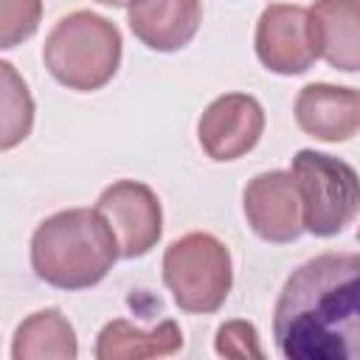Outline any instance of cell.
<instances>
[{
	"mask_svg": "<svg viewBox=\"0 0 360 360\" xmlns=\"http://www.w3.org/2000/svg\"><path fill=\"white\" fill-rule=\"evenodd\" d=\"M273 338L290 360H360V253H321L292 270Z\"/></svg>",
	"mask_w": 360,
	"mask_h": 360,
	"instance_id": "1",
	"label": "cell"
},
{
	"mask_svg": "<svg viewBox=\"0 0 360 360\" xmlns=\"http://www.w3.org/2000/svg\"><path fill=\"white\" fill-rule=\"evenodd\" d=\"M118 256V242L96 208L59 211L39 222L31 236L34 273L59 290L98 284Z\"/></svg>",
	"mask_w": 360,
	"mask_h": 360,
	"instance_id": "2",
	"label": "cell"
},
{
	"mask_svg": "<svg viewBox=\"0 0 360 360\" xmlns=\"http://www.w3.org/2000/svg\"><path fill=\"white\" fill-rule=\"evenodd\" d=\"M42 59L59 84L82 93L98 90L118 70L121 34L101 14L73 11L48 34Z\"/></svg>",
	"mask_w": 360,
	"mask_h": 360,
	"instance_id": "3",
	"label": "cell"
},
{
	"mask_svg": "<svg viewBox=\"0 0 360 360\" xmlns=\"http://www.w3.org/2000/svg\"><path fill=\"white\" fill-rule=\"evenodd\" d=\"M290 174L298 186L304 231L315 236H335L357 217L360 177L340 158L301 149L292 158Z\"/></svg>",
	"mask_w": 360,
	"mask_h": 360,
	"instance_id": "4",
	"label": "cell"
},
{
	"mask_svg": "<svg viewBox=\"0 0 360 360\" xmlns=\"http://www.w3.org/2000/svg\"><path fill=\"white\" fill-rule=\"evenodd\" d=\"M163 281L186 312H217L233 281L231 253L211 233H186L166 248Z\"/></svg>",
	"mask_w": 360,
	"mask_h": 360,
	"instance_id": "5",
	"label": "cell"
},
{
	"mask_svg": "<svg viewBox=\"0 0 360 360\" xmlns=\"http://www.w3.org/2000/svg\"><path fill=\"white\" fill-rule=\"evenodd\" d=\"M96 211L110 225L118 253L124 259H135L149 253L163 231V214L155 191L135 180H118L101 191Z\"/></svg>",
	"mask_w": 360,
	"mask_h": 360,
	"instance_id": "6",
	"label": "cell"
},
{
	"mask_svg": "<svg viewBox=\"0 0 360 360\" xmlns=\"http://www.w3.org/2000/svg\"><path fill=\"white\" fill-rule=\"evenodd\" d=\"M256 53L273 73H304L321 56L309 8L287 3L267 6L256 25Z\"/></svg>",
	"mask_w": 360,
	"mask_h": 360,
	"instance_id": "7",
	"label": "cell"
},
{
	"mask_svg": "<svg viewBox=\"0 0 360 360\" xmlns=\"http://www.w3.org/2000/svg\"><path fill=\"white\" fill-rule=\"evenodd\" d=\"M264 129V112L253 96L228 93L214 98L200 118V143L211 160H236L248 155Z\"/></svg>",
	"mask_w": 360,
	"mask_h": 360,
	"instance_id": "8",
	"label": "cell"
},
{
	"mask_svg": "<svg viewBox=\"0 0 360 360\" xmlns=\"http://www.w3.org/2000/svg\"><path fill=\"white\" fill-rule=\"evenodd\" d=\"M245 217L264 242L284 245L298 239L304 231V211L292 174L264 172L253 177L245 188Z\"/></svg>",
	"mask_w": 360,
	"mask_h": 360,
	"instance_id": "9",
	"label": "cell"
},
{
	"mask_svg": "<svg viewBox=\"0 0 360 360\" xmlns=\"http://www.w3.org/2000/svg\"><path fill=\"white\" fill-rule=\"evenodd\" d=\"M295 121L318 141H349L360 132V90L307 84L295 98Z\"/></svg>",
	"mask_w": 360,
	"mask_h": 360,
	"instance_id": "10",
	"label": "cell"
},
{
	"mask_svg": "<svg viewBox=\"0 0 360 360\" xmlns=\"http://www.w3.org/2000/svg\"><path fill=\"white\" fill-rule=\"evenodd\" d=\"M202 20L200 0H132L129 28L152 51L186 48Z\"/></svg>",
	"mask_w": 360,
	"mask_h": 360,
	"instance_id": "11",
	"label": "cell"
},
{
	"mask_svg": "<svg viewBox=\"0 0 360 360\" xmlns=\"http://www.w3.org/2000/svg\"><path fill=\"white\" fill-rule=\"evenodd\" d=\"M309 14L318 53L338 70H360V0H315Z\"/></svg>",
	"mask_w": 360,
	"mask_h": 360,
	"instance_id": "12",
	"label": "cell"
},
{
	"mask_svg": "<svg viewBox=\"0 0 360 360\" xmlns=\"http://www.w3.org/2000/svg\"><path fill=\"white\" fill-rule=\"evenodd\" d=\"M183 346V332L174 321H163L155 329L143 332L127 321H110L96 346L98 360H138V357H158L174 354Z\"/></svg>",
	"mask_w": 360,
	"mask_h": 360,
	"instance_id": "13",
	"label": "cell"
},
{
	"mask_svg": "<svg viewBox=\"0 0 360 360\" xmlns=\"http://www.w3.org/2000/svg\"><path fill=\"white\" fill-rule=\"evenodd\" d=\"M76 335L73 326L62 318L59 309H42L25 318L14 335L11 354L14 360L31 357H76Z\"/></svg>",
	"mask_w": 360,
	"mask_h": 360,
	"instance_id": "14",
	"label": "cell"
},
{
	"mask_svg": "<svg viewBox=\"0 0 360 360\" xmlns=\"http://www.w3.org/2000/svg\"><path fill=\"white\" fill-rule=\"evenodd\" d=\"M3 76V115H0V149L17 146L34 124V101L25 82L14 73L8 62L0 65Z\"/></svg>",
	"mask_w": 360,
	"mask_h": 360,
	"instance_id": "15",
	"label": "cell"
},
{
	"mask_svg": "<svg viewBox=\"0 0 360 360\" xmlns=\"http://www.w3.org/2000/svg\"><path fill=\"white\" fill-rule=\"evenodd\" d=\"M42 17L39 0H0V45L14 48L28 39Z\"/></svg>",
	"mask_w": 360,
	"mask_h": 360,
	"instance_id": "16",
	"label": "cell"
},
{
	"mask_svg": "<svg viewBox=\"0 0 360 360\" xmlns=\"http://www.w3.org/2000/svg\"><path fill=\"white\" fill-rule=\"evenodd\" d=\"M217 352L225 357H262L256 329L248 321H228L217 332Z\"/></svg>",
	"mask_w": 360,
	"mask_h": 360,
	"instance_id": "17",
	"label": "cell"
},
{
	"mask_svg": "<svg viewBox=\"0 0 360 360\" xmlns=\"http://www.w3.org/2000/svg\"><path fill=\"white\" fill-rule=\"evenodd\" d=\"M96 3H104V6H127L132 0H96Z\"/></svg>",
	"mask_w": 360,
	"mask_h": 360,
	"instance_id": "18",
	"label": "cell"
},
{
	"mask_svg": "<svg viewBox=\"0 0 360 360\" xmlns=\"http://www.w3.org/2000/svg\"><path fill=\"white\" fill-rule=\"evenodd\" d=\"M357 239H360V231H357Z\"/></svg>",
	"mask_w": 360,
	"mask_h": 360,
	"instance_id": "19",
	"label": "cell"
}]
</instances>
